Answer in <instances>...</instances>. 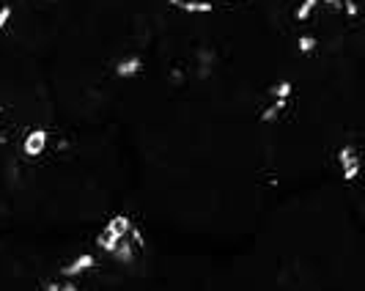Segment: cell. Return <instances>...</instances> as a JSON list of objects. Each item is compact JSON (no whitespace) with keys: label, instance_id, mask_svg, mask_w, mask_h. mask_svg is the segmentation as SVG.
<instances>
[{"label":"cell","instance_id":"obj_6","mask_svg":"<svg viewBox=\"0 0 365 291\" xmlns=\"http://www.w3.org/2000/svg\"><path fill=\"white\" fill-rule=\"evenodd\" d=\"M138 258H140V253H138V247L129 242V237L121 239L118 247H115V253L110 255V261H113V264H121V267H132Z\"/></svg>","mask_w":365,"mask_h":291},{"label":"cell","instance_id":"obj_10","mask_svg":"<svg viewBox=\"0 0 365 291\" xmlns=\"http://www.w3.org/2000/svg\"><path fill=\"white\" fill-rule=\"evenodd\" d=\"M179 3H182V0H165V6H168V9H173V11L179 9Z\"/></svg>","mask_w":365,"mask_h":291},{"label":"cell","instance_id":"obj_2","mask_svg":"<svg viewBox=\"0 0 365 291\" xmlns=\"http://www.w3.org/2000/svg\"><path fill=\"white\" fill-rule=\"evenodd\" d=\"M50 143H53V132L47 127H31L22 132L19 138V154L25 160H41L47 151H50Z\"/></svg>","mask_w":365,"mask_h":291},{"label":"cell","instance_id":"obj_11","mask_svg":"<svg viewBox=\"0 0 365 291\" xmlns=\"http://www.w3.org/2000/svg\"><path fill=\"white\" fill-rule=\"evenodd\" d=\"M3 113H6V105H3V102H0V116H3Z\"/></svg>","mask_w":365,"mask_h":291},{"label":"cell","instance_id":"obj_7","mask_svg":"<svg viewBox=\"0 0 365 291\" xmlns=\"http://www.w3.org/2000/svg\"><path fill=\"white\" fill-rule=\"evenodd\" d=\"M319 3L322 0H297L292 9V19L297 25H308L313 19V14H316V9H319Z\"/></svg>","mask_w":365,"mask_h":291},{"label":"cell","instance_id":"obj_3","mask_svg":"<svg viewBox=\"0 0 365 291\" xmlns=\"http://www.w3.org/2000/svg\"><path fill=\"white\" fill-rule=\"evenodd\" d=\"M110 72H113L115 80H138L140 74L146 72V58H143L140 53L121 55V58H115V61H113Z\"/></svg>","mask_w":365,"mask_h":291},{"label":"cell","instance_id":"obj_9","mask_svg":"<svg viewBox=\"0 0 365 291\" xmlns=\"http://www.w3.org/2000/svg\"><path fill=\"white\" fill-rule=\"evenodd\" d=\"M41 291H83L80 289V280H63V277H53L44 283Z\"/></svg>","mask_w":365,"mask_h":291},{"label":"cell","instance_id":"obj_5","mask_svg":"<svg viewBox=\"0 0 365 291\" xmlns=\"http://www.w3.org/2000/svg\"><path fill=\"white\" fill-rule=\"evenodd\" d=\"M220 6H222V0H182L176 11H182L187 17H209Z\"/></svg>","mask_w":365,"mask_h":291},{"label":"cell","instance_id":"obj_8","mask_svg":"<svg viewBox=\"0 0 365 291\" xmlns=\"http://www.w3.org/2000/svg\"><path fill=\"white\" fill-rule=\"evenodd\" d=\"M294 93H297V83H294V80H277L272 88H269V99L289 105L294 99Z\"/></svg>","mask_w":365,"mask_h":291},{"label":"cell","instance_id":"obj_4","mask_svg":"<svg viewBox=\"0 0 365 291\" xmlns=\"http://www.w3.org/2000/svg\"><path fill=\"white\" fill-rule=\"evenodd\" d=\"M132 228H135V220L129 218L127 212H113V215L102 223V228H99V231H105V234H110L113 239H118V242H121V239L129 237V231H132Z\"/></svg>","mask_w":365,"mask_h":291},{"label":"cell","instance_id":"obj_1","mask_svg":"<svg viewBox=\"0 0 365 291\" xmlns=\"http://www.w3.org/2000/svg\"><path fill=\"white\" fill-rule=\"evenodd\" d=\"M93 0H0V72L80 19ZM31 127H53L36 96L0 116V291H41L63 261L99 253L113 212L146 234L140 261L182 291H322L338 215L319 176L289 163L151 146L53 138L19 154ZM102 255V253H99Z\"/></svg>","mask_w":365,"mask_h":291}]
</instances>
